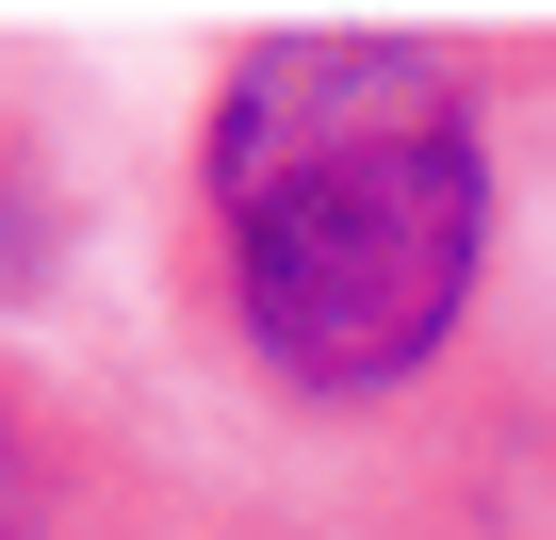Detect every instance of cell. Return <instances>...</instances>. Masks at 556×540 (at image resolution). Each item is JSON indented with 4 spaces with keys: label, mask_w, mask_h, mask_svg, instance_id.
Returning <instances> with one entry per match:
<instances>
[{
    "label": "cell",
    "mask_w": 556,
    "mask_h": 540,
    "mask_svg": "<svg viewBox=\"0 0 556 540\" xmlns=\"http://www.w3.org/2000/svg\"><path fill=\"white\" fill-rule=\"evenodd\" d=\"M197 312L278 426H393L507 262V115L442 34H245L180 131Z\"/></svg>",
    "instance_id": "obj_1"
},
{
    "label": "cell",
    "mask_w": 556,
    "mask_h": 540,
    "mask_svg": "<svg viewBox=\"0 0 556 540\" xmlns=\"http://www.w3.org/2000/svg\"><path fill=\"white\" fill-rule=\"evenodd\" d=\"M0 540H180V524H164V507H148V491L99 459V442H66V459H50L17 507H0Z\"/></svg>",
    "instance_id": "obj_2"
},
{
    "label": "cell",
    "mask_w": 556,
    "mask_h": 540,
    "mask_svg": "<svg viewBox=\"0 0 556 540\" xmlns=\"http://www.w3.org/2000/svg\"><path fill=\"white\" fill-rule=\"evenodd\" d=\"M66 442H83V426H66V410H50V393L17 377V361H0V507H17V491H34L50 459H66Z\"/></svg>",
    "instance_id": "obj_3"
}]
</instances>
